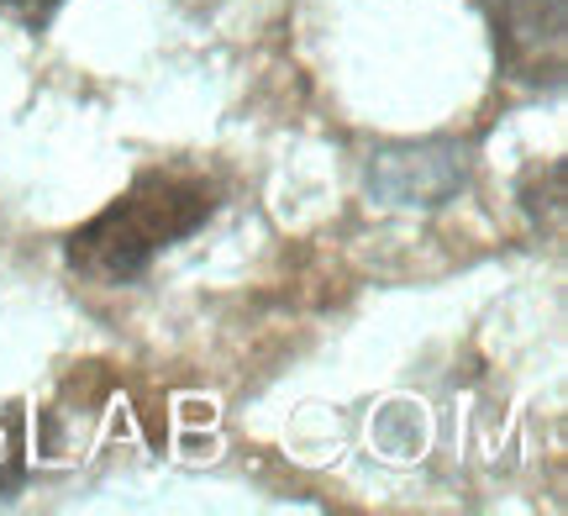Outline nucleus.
<instances>
[{"mask_svg": "<svg viewBox=\"0 0 568 516\" xmlns=\"http://www.w3.org/2000/svg\"><path fill=\"white\" fill-rule=\"evenodd\" d=\"M0 6H11L17 17H32V21H42V17H48V11H53V6H59V0H0Z\"/></svg>", "mask_w": 568, "mask_h": 516, "instance_id": "7ed1b4c3", "label": "nucleus"}, {"mask_svg": "<svg viewBox=\"0 0 568 516\" xmlns=\"http://www.w3.org/2000/svg\"><path fill=\"white\" fill-rule=\"evenodd\" d=\"M495 48L516 80H558L564 74V0H489Z\"/></svg>", "mask_w": 568, "mask_h": 516, "instance_id": "f03ea898", "label": "nucleus"}, {"mask_svg": "<svg viewBox=\"0 0 568 516\" xmlns=\"http://www.w3.org/2000/svg\"><path fill=\"white\" fill-rule=\"evenodd\" d=\"M216 211V185L195 174V169H148L132 180L126 195L84 222L69 237V264L101 280V285H122L138 280L163 249H174L180 237L201 227Z\"/></svg>", "mask_w": 568, "mask_h": 516, "instance_id": "f257e3e1", "label": "nucleus"}]
</instances>
